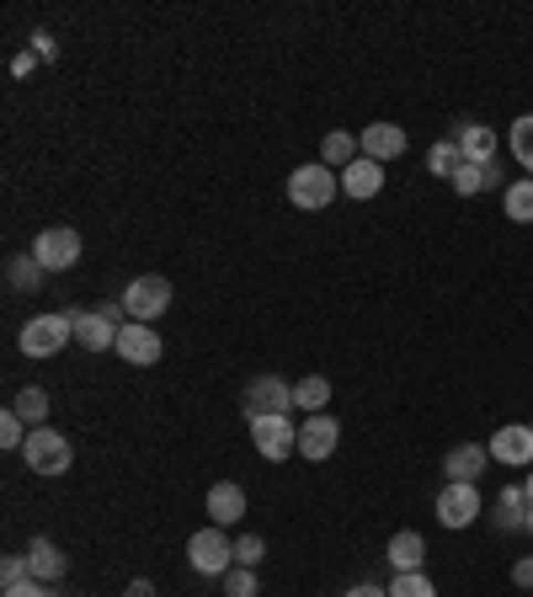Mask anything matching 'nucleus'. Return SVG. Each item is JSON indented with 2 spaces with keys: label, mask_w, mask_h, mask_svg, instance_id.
<instances>
[{
  "label": "nucleus",
  "mask_w": 533,
  "mask_h": 597,
  "mask_svg": "<svg viewBox=\"0 0 533 597\" xmlns=\"http://www.w3.org/2000/svg\"><path fill=\"white\" fill-rule=\"evenodd\" d=\"M336 192H342V177L331 171L326 160H310V166H294V171H289V203L304 213L331 209Z\"/></svg>",
  "instance_id": "obj_1"
},
{
  "label": "nucleus",
  "mask_w": 533,
  "mask_h": 597,
  "mask_svg": "<svg viewBox=\"0 0 533 597\" xmlns=\"http://www.w3.org/2000/svg\"><path fill=\"white\" fill-rule=\"evenodd\" d=\"M22 459H28L32 475H64V470H70V459H75V448H70V438L54 432V427H32Z\"/></svg>",
  "instance_id": "obj_2"
},
{
  "label": "nucleus",
  "mask_w": 533,
  "mask_h": 597,
  "mask_svg": "<svg viewBox=\"0 0 533 597\" xmlns=\"http://www.w3.org/2000/svg\"><path fill=\"white\" fill-rule=\"evenodd\" d=\"M64 342H75L70 310H60V315H32L28 326H22V336H17V347H22L28 358H54Z\"/></svg>",
  "instance_id": "obj_3"
},
{
  "label": "nucleus",
  "mask_w": 533,
  "mask_h": 597,
  "mask_svg": "<svg viewBox=\"0 0 533 597\" xmlns=\"http://www.w3.org/2000/svg\"><path fill=\"white\" fill-rule=\"evenodd\" d=\"M123 310H128V321H160L166 310H171V283L160 277V272H145V277H134L128 289H123Z\"/></svg>",
  "instance_id": "obj_4"
},
{
  "label": "nucleus",
  "mask_w": 533,
  "mask_h": 597,
  "mask_svg": "<svg viewBox=\"0 0 533 597\" xmlns=\"http://www.w3.org/2000/svg\"><path fill=\"white\" fill-rule=\"evenodd\" d=\"M240 411H245V421H257V417H289V411H294V385H289V379H278V374H257V379L245 385Z\"/></svg>",
  "instance_id": "obj_5"
},
{
  "label": "nucleus",
  "mask_w": 533,
  "mask_h": 597,
  "mask_svg": "<svg viewBox=\"0 0 533 597\" xmlns=\"http://www.w3.org/2000/svg\"><path fill=\"white\" fill-rule=\"evenodd\" d=\"M187 566L198 570V576H224V570L236 566V544L219 534V528H198V534L187 538Z\"/></svg>",
  "instance_id": "obj_6"
},
{
  "label": "nucleus",
  "mask_w": 533,
  "mask_h": 597,
  "mask_svg": "<svg viewBox=\"0 0 533 597\" xmlns=\"http://www.w3.org/2000/svg\"><path fill=\"white\" fill-rule=\"evenodd\" d=\"M485 448H491V459L506 464V470H533V427L529 421H506V427H497Z\"/></svg>",
  "instance_id": "obj_7"
},
{
  "label": "nucleus",
  "mask_w": 533,
  "mask_h": 597,
  "mask_svg": "<svg viewBox=\"0 0 533 597\" xmlns=\"http://www.w3.org/2000/svg\"><path fill=\"white\" fill-rule=\"evenodd\" d=\"M480 512H485V502H480V491L464 485V480H448L443 491H438V523L443 528H470Z\"/></svg>",
  "instance_id": "obj_8"
},
{
  "label": "nucleus",
  "mask_w": 533,
  "mask_h": 597,
  "mask_svg": "<svg viewBox=\"0 0 533 597\" xmlns=\"http://www.w3.org/2000/svg\"><path fill=\"white\" fill-rule=\"evenodd\" d=\"M251 443H257V453L262 459H289V453H299V427L289 417H257L251 421Z\"/></svg>",
  "instance_id": "obj_9"
},
{
  "label": "nucleus",
  "mask_w": 533,
  "mask_h": 597,
  "mask_svg": "<svg viewBox=\"0 0 533 597\" xmlns=\"http://www.w3.org/2000/svg\"><path fill=\"white\" fill-rule=\"evenodd\" d=\"M32 256H38L49 272L75 268V262H81V235H75L70 224H54V230H43V235L32 240Z\"/></svg>",
  "instance_id": "obj_10"
},
{
  "label": "nucleus",
  "mask_w": 533,
  "mask_h": 597,
  "mask_svg": "<svg viewBox=\"0 0 533 597\" xmlns=\"http://www.w3.org/2000/svg\"><path fill=\"white\" fill-rule=\"evenodd\" d=\"M336 443H342V427H336V417L315 411V417L299 421V459L321 464V459H331V453H336Z\"/></svg>",
  "instance_id": "obj_11"
},
{
  "label": "nucleus",
  "mask_w": 533,
  "mask_h": 597,
  "mask_svg": "<svg viewBox=\"0 0 533 597\" xmlns=\"http://www.w3.org/2000/svg\"><path fill=\"white\" fill-rule=\"evenodd\" d=\"M160 353H166V342L155 336L149 326H139V321H128V326L118 331V358L134 363V368H149V363H160Z\"/></svg>",
  "instance_id": "obj_12"
},
{
  "label": "nucleus",
  "mask_w": 533,
  "mask_h": 597,
  "mask_svg": "<svg viewBox=\"0 0 533 597\" xmlns=\"http://www.w3.org/2000/svg\"><path fill=\"white\" fill-rule=\"evenodd\" d=\"M70 326H75V342L86 353H113L118 347V326L107 315H96V310H70Z\"/></svg>",
  "instance_id": "obj_13"
},
{
  "label": "nucleus",
  "mask_w": 533,
  "mask_h": 597,
  "mask_svg": "<svg viewBox=\"0 0 533 597\" xmlns=\"http://www.w3.org/2000/svg\"><path fill=\"white\" fill-rule=\"evenodd\" d=\"M357 145H363L368 160L385 166V160H400V155H406V128H400V123H368V128L357 134Z\"/></svg>",
  "instance_id": "obj_14"
},
{
  "label": "nucleus",
  "mask_w": 533,
  "mask_h": 597,
  "mask_svg": "<svg viewBox=\"0 0 533 597\" xmlns=\"http://www.w3.org/2000/svg\"><path fill=\"white\" fill-rule=\"evenodd\" d=\"M342 192H347V198H357V203L379 198V192H385V166H379V160H368V155H357L353 166L342 171Z\"/></svg>",
  "instance_id": "obj_15"
},
{
  "label": "nucleus",
  "mask_w": 533,
  "mask_h": 597,
  "mask_svg": "<svg viewBox=\"0 0 533 597\" xmlns=\"http://www.w3.org/2000/svg\"><path fill=\"white\" fill-rule=\"evenodd\" d=\"M22 555H28V566H32V582H43V587H49V582H60L64 570H70L64 549H60V544H54L49 534H38L28 549H22Z\"/></svg>",
  "instance_id": "obj_16"
},
{
  "label": "nucleus",
  "mask_w": 533,
  "mask_h": 597,
  "mask_svg": "<svg viewBox=\"0 0 533 597\" xmlns=\"http://www.w3.org/2000/svg\"><path fill=\"white\" fill-rule=\"evenodd\" d=\"M448 139H459V155L470 160V166H480V160H497V128H485V123H453V134Z\"/></svg>",
  "instance_id": "obj_17"
},
{
  "label": "nucleus",
  "mask_w": 533,
  "mask_h": 597,
  "mask_svg": "<svg viewBox=\"0 0 533 597\" xmlns=\"http://www.w3.org/2000/svg\"><path fill=\"white\" fill-rule=\"evenodd\" d=\"M485 464H491V448H485V443H459V448H448L443 475H448V480H464V485H474V480L485 475Z\"/></svg>",
  "instance_id": "obj_18"
},
{
  "label": "nucleus",
  "mask_w": 533,
  "mask_h": 597,
  "mask_svg": "<svg viewBox=\"0 0 533 597\" xmlns=\"http://www.w3.org/2000/svg\"><path fill=\"white\" fill-rule=\"evenodd\" d=\"M208 517H213V528H230V523L245 517V491H240L236 480L208 485Z\"/></svg>",
  "instance_id": "obj_19"
},
{
  "label": "nucleus",
  "mask_w": 533,
  "mask_h": 597,
  "mask_svg": "<svg viewBox=\"0 0 533 597\" xmlns=\"http://www.w3.org/2000/svg\"><path fill=\"white\" fill-rule=\"evenodd\" d=\"M497 187H502V166H497V160H480V166H470V160H464V166L453 171V192H459V198H474V192H497Z\"/></svg>",
  "instance_id": "obj_20"
},
{
  "label": "nucleus",
  "mask_w": 533,
  "mask_h": 597,
  "mask_svg": "<svg viewBox=\"0 0 533 597\" xmlns=\"http://www.w3.org/2000/svg\"><path fill=\"white\" fill-rule=\"evenodd\" d=\"M523 517H529V491H523V485H502V496H497V507H491L497 534H518Z\"/></svg>",
  "instance_id": "obj_21"
},
{
  "label": "nucleus",
  "mask_w": 533,
  "mask_h": 597,
  "mask_svg": "<svg viewBox=\"0 0 533 597\" xmlns=\"http://www.w3.org/2000/svg\"><path fill=\"white\" fill-rule=\"evenodd\" d=\"M385 561H389V570H421V561H427V538L416 534V528H400V534L385 544Z\"/></svg>",
  "instance_id": "obj_22"
},
{
  "label": "nucleus",
  "mask_w": 533,
  "mask_h": 597,
  "mask_svg": "<svg viewBox=\"0 0 533 597\" xmlns=\"http://www.w3.org/2000/svg\"><path fill=\"white\" fill-rule=\"evenodd\" d=\"M502 209L512 224H533V177H518L502 187Z\"/></svg>",
  "instance_id": "obj_23"
},
{
  "label": "nucleus",
  "mask_w": 533,
  "mask_h": 597,
  "mask_svg": "<svg viewBox=\"0 0 533 597\" xmlns=\"http://www.w3.org/2000/svg\"><path fill=\"white\" fill-rule=\"evenodd\" d=\"M357 155H363V145H357L353 134H342V128H331L326 139H321V160H326L331 171H347Z\"/></svg>",
  "instance_id": "obj_24"
},
{
  "label": "nucleus",
  "mask_w": 533,
  "mask_h": 597,
  "mask_svg": "<svg viewBox=\"0 0 533 597\" xmlns=\"http://www.w3.org/2000/svg\"><path fill=\"white\" fill-rule=\"evenodd\" d=\"M326 400H331V379H326V374H304V379L294 385V406H299V411H310V417H315V411H326Z\"/></svg>",
  "instance_id": "obj_25"
},
{
  "label": "nucleus",
  "mask_w": 533,
  "mask_h": 597,
  "mask_svg": "<svg viewBox=\"0 0 533 597\" xmlns=\"http://www.w3.org/2000/svg\"><path fill=\"white\" fill-rule=\"evenodd\" d=\"M43 277H49V268H43V262H38V256H11V262H6V283H11V289H22V294H28V289H43Z\"/></svg>",
  "instance_id": "obj_26"
},
{
  "label": "nucleus",
  "mask_w": 533,
  "mask_h": 597,
  "mask_svg": "<svg viewBox=\"0 0 533 597\" xmlns=\"http://www.w3.org/2000/svg\"><path fill=\"white\" fill-rule=\"evenodd\" d=\"M506 149H512V160L533 177V113H523V118L506 128Z\"/></svg>",
  "instance_id": "obj_27"
},
{
  "label": "nucleus",
  "mask_w": 533,
  "mask_h": 597,
  "mask_svg": "<svg viewBox=\"0 0 533 597\" xmlns=\"http://www.w3.org/2000/svg\"><path fill=\"white\" fill-rule=\"evenodd\" d=\"M11 411L28 421V427H43V417H49V389H38V385H28V389H17V400H11Z\"/></svg>",
  "instance_id": "obj_28"
},
{
  "label": "nucleus",
  "mask_w": 533,
  "mask_h": 597,
  "mask_svg": "<svg viewBox=\"0 0 533 597\" xmlns=\"http://www.w3.org/2000/svg\"><path fill=\"white\" fill-rule=\"evenodd\" d=\"M464 166V155H459V139H438V145L427 149V171L432 177H448L453 181V171Z\"/></svg>",
  "instance_id": "obj_29"
},
{
  "label": "nucleus",
  "mask_w": 533,
  "mask_h": 597,
  "mask_svg": "<svg viewBox=\"0 0 533 597\" xmlns=\"http://www.w3.org/2000/svg\"><path fill=\"white\" fill-rule=\"evenodd\" d=\"M389 597H438V587L421 576V570H395V582H389Z\"/></svg>",
  "instance_id": "obj_30"
},
{
  "label": "nucleus",
  "mask_w": 533,
  "mask_h": 597,
  "mask_svg": "<svg viewBox=\"0 0 533 597\" xmlns=\"http://www.w3.org/2000/svg\"><path fill=\"white\" fill-rule=\"evenodd\" d=\"M0 448H6V453H22V448H28V421L17 417L11 406L0 411Z\"/></svg>",
  "instance_id": "obj_31"
},
{
  "label": "nucleus",
  "mask_w": 533,
  "mask_h": 597,
  "mask_svg": "<svg viewBox=\"0 0 533 597\" xmlns=\"http://www.w3.org/2000/svg\"><path fill=\"white\" fill-rule=\"evenodd\" d=\"M219 587H224V597H257V570H251V566H230L224 576H219Z\"/></svg>",
  "instance_id": "obj_32"
},
{
  "label": "nucleus",
  "mask_w": 533,
  "mask_h": 597,
  "mask_svg": "<svg viewBox=\"0 0 533 597\" xmlns=\"http://www.w3.org/2000/svg\"><path fill=\"white\" fill-rule=\"evenodd\" d=\"M262 555H266V538L262 534H240L236 538V566H262Z\"/></svg>",
  "instance_id": "obj_33"
},
{
  "label": "nucleus",
  "mask_w": 533,
  "mask_h": 597,
  "mask_svg": "<svg viewBox=\"0 0 533 597\" xmlns=\"http://www.w3.org/2000/svg\"><path fill=\"white\" fill-rule=\"evenodd\" d=\"M22 582H32L28 555H6V561H0V587H22Z\"/></svg>",
  "instance_id": "obj_34"
},
{
  "label": "nucleus",
  "mask_w": 533,
  "mask_h": 597,
  "mask_svg": "<svg viewBox=\"0 0 533 597\" xmlns=\"http://www.w3.org/2000/svg\"><path fill=\"white\" fill-rule=\"evenodd\" d=\"M32 54L43 64H54V38H49V32H32Z\"/></svg>",
  "instance_id": "obj_35"
},
{
  "label": "nucleus",
  "mask_w": 533,
  "mask_h": 597,
  "mask_svg": "<svg viewBox=\"0 0 533 597\" xmlns=\"http://www.w3.org/2000/svg\"><path fill=\"white\" fill-rule=\"evenodd\" d=\"M512 587H533V555H523V561L512 566Z\"/></svg>",
  "instance_id": "obj_36"
},
{
  "label": "nucleus",
  "mask_w": 533,
  "mask_h": 597,
  "mask_svg": "<svg viewBox=\"0 0 533 597\" xmlns=\"http://www.w3.org/2000/svg\"><path fill=\"white\" fill-rule=\"evenodd\" d=\"M6 597H54L43 582H22V587H6Z\"/></svg>",
  "instance_id": "obj_37"
},
{
  "label": "nucleus",
  "mask_w": 533,
  "mask_h": 597,
  "mask_svg": "<svg viewBox=\"0 0 533 597\" xmlns=\"http://www.w3.org/2000/svg\"><path fill=\"white\" fill-rule=\"evenodd\" d=\"M32 70H38V54H17V60H11V75H32Z\"/></svg>",
  "instance_id": "obj_38"
},
{
  "label": "nucleus",
  "mask_w": 533,
  "mask_h": 597,
  "mask_svg": "<svg viewBox=\"0 0 533 597\" xmlns=\"http://www.w3.org/2000/svg\"><path fill=\"white\" fill-rule=\"evenodd\" d=\"M347 597H389V587H374V582H357Z\"/></svg>",
  "instance_id": "obj_39"
},
{
  "label": "nucleus",
  "mask_w": 533,
  "mask_h": 597,
  "mask_svg": "<svg viewBox=\"0 0 533 597\" xmlns=\"http://www.w3.org/2000/svg\"><path fill=\"white\" fill-rule=\"evenodd\" d=\"M123 597H155V587H149L145 576H134V582H128V593H123Z\"/></svg>",
  "instance_id": "obj_40"
},
{
  "label": "nucleus",
  "mask_w": 533,
  "mask_h": 597,
  "mask_svg": "<svg viewBox=\"0 0 533 597\" xmlns=\"http://www.w3.org/2000/svg\"><path fill=\"white\" fill-rule=\"evenodd\" d=\"M523 491H529V507H533V470H529V480H523Z\"/></svg>",
  "instance_id": "obj_41"
},
{
  "label": "nucleus",
  "mask_w": 533,
  "mask_h": 597,
  "mask_svg": "<svg viewBox=\"0 0 533 597\" xmlns=\"http://www.w3.org/2000/svg\"><path fill=\"white\" fill-rule=\"evenodd\" d=\"M523 534H533V507H529V517H523Z\"/></svg>",
  "instance_id": "obj_42"
},
{
  "label": "nucleus",
  "mask_w": 533,
  "mask_h": 597,
  "mask_svg": "<svg viewBox=\"0 0 533 597\" xmlns=\"http://www.w3.org/2000/svg\"><path fill=\"white\" fill-rule=\"evenodd\" d=\"M529 427H533V421H529Z\"/></svg>",
  "instance_id": "obj_43"
}]
</instances>
